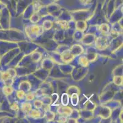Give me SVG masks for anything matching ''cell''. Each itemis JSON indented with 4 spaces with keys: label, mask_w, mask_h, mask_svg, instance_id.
<instances>
[{
    "label": "cell",
    "mask_w": 123,
    "mask_h": 123,
    "mask_svg": "<svg viewBox=\"0 0 123 123\" xmlns=\"http://www.w3.org/2000/svg\"><path fill=\"white\" fill-rule=\"evenodd\" d=\"M0 80L6 86H12L14 81V78L12 77L8 70L0 73Z\"/></svg>",
    "instance_id": "3957f363"
},
{
    "label": "cell",
    "mask_w": 123,
    "mask_h": 123,
    "mask_svg": "<svg viewBox=\"0 0 123 123\" xmlns=\"http://www.w3.org/2000/svg\"><path fill=\"white\" fill-rule=\"evenodd\" d=\"M70 51L72 54L75 56V57H77L78 55H80L83 52V49L81 46L78 44H75L74 46H72L71 47V49H70Z\"/></svg>",
    "instance_id": "ba28073f"
},
{
    "label": "cell",
    "mask_w": 123,
    "mask_h": 123,
    "mask_svg": "<svg viewBox=\"0 0 123 123\" xmlns=\"http://www.w3.org/2000/svg\"><path fill=\"white\" fill-rule=\"evenodd\" d=\"M14 88L12 86H6L5 85L3 88V92L4 94L6 96H9L14 92Z\"/></svg>",
    "instance_id": "8fae6325"
},
{
    "label": "cell",
    "mask_w": 123,
    "mask_h": 123,
    "mask_svg": "<svg viewBox=\"0 0 123 123\" xmlns=\"http://www.w3.org/2000/svg\"><path fill=\"white\" fill-rule=\"evenodd\" d=\"M42 111L40 110V109H32L30 113L28 114L29 116L31 118H33V119H38L40 118L42 116Z\"/></svg>",
    "instance_id": "52a82bcc"
},
{
    "label": "cell",
    "mask_w": 123,
    "mask_h": 123,
    "mask_svg": "<svg viewBox=\"0 0 123 123\" xmlns=\"http://www.w3.org/2000/svg\"><path fill=\"white\" fill-rule=\"evenodd\" d=\"M11 108L12 110H14V111H17L20 110V107H19L18 104V103L17 101H14V103L11 105Z\"/></svg>",
    "instance_id": "7402d4cb"
},
{
    "label": "cell",
    "mask_w": 123,
    "mask_h": 123,
    "mask_svg": "<svg viewBox=\"0 0 123 123\" xmlns=\"http://www.w3.org/2000/svg\"><path fill=\"white\" fill-rule=\"evenodd\" d=\"M68 121V117L64 116H59L58 122V123H66Z\"/></svg>",
    "instance_id": "cb8c5ba5"
},
{
    "label": "cell",
    "mask_w": 123,
    "mask_h": 123,
    "mask_svg": "<svg viewBox=\"0 0 123 123\" xmlns=\"http://www.w3.org/2000/svg\"><path fill=\"white\" fill-rule=\"evenodd\" d=\"M108 35H103L96 38L95 41L96 47L98 50H104L107 48L109 44V41L107 38Z\"/></svg>",
    "instance_id": "7a4b0ae2"
},
{
    "label": "cell",
    "mask_w": 123,
    "mask_h": 123,
    "mask_svg": "<svg viewBox=\"0 0 123 123\" xmlns=\"http://www.w3.org/2000/svg\"><path fill=\"white\" fill-rule=\"evenodd\" d=\"M40 18L41 17H38V15H36L35 14H34V15L31 17V19H33V20H31V21L32 22V23H37L38 21H39Z\"/></svg>",
    "instance_id": "d4e9b609"
},
{
    "label": "cell",
    "mask_w": 123,
    "mask_h": 123,
    "mask_svg": "<svg viewBox=\"0 0 123 123\" xmlns=\"http://www.w3.org/2000/svg\"><path fill=\"white\" fill-rule=\"evenodd\" d=\"M75 58V56L71 52L70 49L66 50L61 54V59L63 62L66 64H69L72 62Z\"/></svg>",
    "instance_id": "5b68a950"
},
{
    "label": "cell",
    "mask_w": 123,
    "mask_h": 123,
    "mask_svg": "<svg viewBox=\"0 0 123 123\" xmlns=\"http://www.w3.org/2000/svg\"><path fill=\"white\" fill-rule=\"evenodd\" d=\"M53 23L49 20H45L44 22H43V25H42L43 30H50V29L53 27Z\"/></svg>",
    "instance_id": "5bb4252c"
},
{
    "label": "cell",
    "mask_w": 123,
    "mask_h": 123,
    "mask_svg": "<svg viewBox=\"0 0 123 123\" xmlns=\"http://www.w3.org/2000/svg\"><path fill=\"white\" fill-rule=\"evenodd\" d=\"M56 23L62 30H66L68 29V23L66 20H58Z\"/></svg>",
    "instance_id": "e0dca14e"
},
{
    "label": "cell",
    "mask_w": 123,
    "mask_h": 123,
    "mask_svg": "<svg viewBox=\"0 0 123 123\" xmlns=\"http://www.w3.org/2000/svg\"><path fill=\"white\" fill-rule=\"evenodd\" d=\"M78 62H79V65H81V66H83V67H87L89 64V62L86 56H81L79 57L78 58Z\"/></svg>",
    "instance_id": "30bf717a"
},
{
    "label": "cell",
    "mask_w": 123,
    "mask_h": 123,
    "mask_svg": "<svg viewBox=\"0 0 123 123\" xmlns=\"http://www.w3.org/2000/svg\"><path fill=\"white\" fill-rule=\"evenodd\" d=\"M57 113L60 116H64L68 118L72 115L73 113V109L71 107H68V105L60 106L58 108Z\"/></svg>",
    "instance_id": "277c9868"
},
{
    "label": "cell",
    "mask_w": 123,
    "mask_h": 123,
    "mask_svg": "<svg viewBox=\"0 0 123 123\" xmlns=\"http://www.w3.org/2000/svg\"><path fill=\"white\" fill-rule=\"evenodd\" d=\"M81 4L85 6V5H88V4H90L92 0H79Z\"/></svg>",
    "instance_id": "484cf974"
},
{
    "label": "cell",
    "mask_w": 123,
    "mask_h": 123,
    "mask_svg": "<svg viewBox=\"0 0 123 123\" xmlns=\"http://www.w3.org/2000/svg\"><path fill=\"white\" fill-rule=\"evenodd\" d=\"M109 33H110V35H111V36L113 37V38H116V37L119 36V32L116 31V30H113V29L111 30H110Z\"/></svg>",
    "instance_id": "603a6c76"
},
{
    "label": "cell",
    "mask_w": 123,
    "mask_h": 123,
    "mask_svg": "<svg viewBox=\"0 0 123 123\" xmlns=\"http://www.w3.org/2000/svg\"><path fill=\"white\" fill-rule=\"evenodd\" d=\"M99 30L102 35H108L110 31V27L107 23H102L99 25Z\"/></svg>",
    "instance_id": "9c48e42d"
},
{
    "label": "cell",
    "mask_w": 123,
    "mask_h": 123,
    "mask_svg": "<svg viewBox=\"0 0 123 123\" xmlns=\"http://www.w3.org/2000/svg\"><path fill=\"white\" fill-rule=\"evenodd\" d=\"M25 92L23 91V90L18 89L16 91V96L18 98V100H23L25 99Z\"/></svg>",
    "instance_id": "ffe728a7"
},
{
    "label": "cell",
    "mask_w": 123,
    "mask_h": 123,
    "mask_svg": "<svg viewBox=\"0 0 123 123\" xmlns=\"http://www.w3.org/2000/svg\"><path fill=\"white\" fill-rule=\"evenodd\" d=\"M86 57L88 58L89 63L94 62L98 58V54H96V53H89L87 55Z\"/></svg>",
    "instance_id": "d6986e66"
},
{
    "label": "cell",
    "mask_w": 123,
    "mask_h": 123,
    "mask_svg": "<svg viewBox=\"0 0 123 123\" xmlns=\"http://www.w3.org/2000/svg\"><path fill=\"white\" fill-rule=\"evenodd\" d=\"M20 108L22 112L28 115L31 111V110L33 109V106H32V104L30 103V101H25L22 103L20 105Z\"/></svg>",
    "instance_id": "8992f818"
},
{
    "label": "cell",
    "mask_w": 123,
    "mask_h": 123,
    "mask_svg": "<svg viewBox=\"0 0 123 123\" xmlns=\"http://www.w3.org/2000/svg\"><path fill=\"white\" fill-rule=\"evenodd\" d=\"M43 105H44L43 101L41 100H39V99H36L33 102V105H34V108H36V109H41L43 107Z\"/></svg>",
    "instance_id": "ac0fdd59"
},
{
    "label": "cell",
    "mask_w": 123,
    "mask_h": 123,
    "mask_svg": "<svg viewBox=\"0 0 123 123\" xmlns=\"http://www.w3.org/2000/svg\"><path fill=\"white\" fill-rule=\"evenodd\" d=\"M113 82L115 85L121 86L123 85V76H114L113 77Z\"/></svg>",
    "instance_id": "7c38bea8"
},
{
    "label": "cell",
    "mask_w": 123,
    "mask_h": 123,
    "mask_svg": "<svg viewBox=\"0 0 123 123\" xmlns=\"http://www.w3.org/2000/svg\"><path fill=\"white\" fill-rule=\"evenodd\" d=\"M45 116L47 121H51L54 119L55 117V114L50 110H49V111H45Z\"/></svg>",
    "instance_id": "9a60e30c"
},
{
    "label": "cell",
    "mask_w": 123,
    "mask_h": 123,
    "mask_svg": "<svg viewBox=\"0 0 123 123\" xmlns=\"http://www.w3.org/2000/svg\"><path fill=\"white\" fill-rule=\"evenodd\" d=\"M71 103L74 106H77L79 103V95L77 93H74L70 95Z\"/></svg>",
    "instance_id": "2e32d148"
},
{
    "label": "cell",
    "mask_w": 123,
    "mask_h": 123,
    "mask_svg": "<svg viewBox=\"0 0 123 123\" xmlns=\"http://www.w3.org/2000/svg\"><path fill=\"white\" fill-rule=\"evenodd\" d=\"M61 102L62 105H68L69 103V95L68 94H62L61 97Z\"/></svg>",
    "instance_id": "44dd1931"
},
{
    "label": "cell",
    "mask_w": 123,
    "mask_h": 123,
    "mask_svg": "<svg viewBox=\"0 0 123 123\" xmlns=\"http://www.w3.org/2000/svg\"><path fill=\"white\" fill-rule=\"evenodd\" d=\"M43 27L37 24H34L30 25L26 29V33L28 36L31 39H34L41 35L43 33Z\"/></svg>",
    "instance_id": "6da1fadb"
},
{
    "label": "cell",
    "mask_w": 123,
    "mask_h": 123,
    "mask_svg": "<svg viewBox=\"0 0 123 123\" xmlns=\"http://www.w3.org/2000/svg\"><path fill=\"white\" fill-rule=\"evenodd\" d=\"M36 97L35 92H28L27 93L25 94V99L26 101H31L34 100Z\"/></svg>",
    "instance_id": "4fadbf2b"
}]
</instances>
